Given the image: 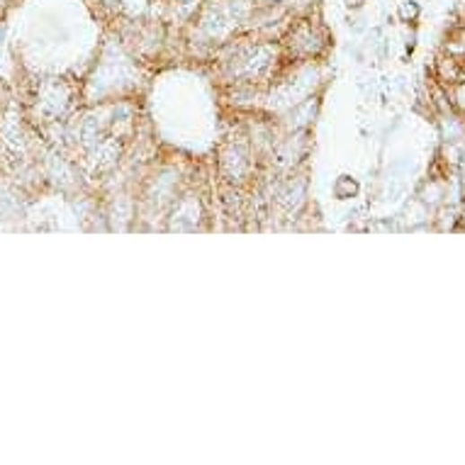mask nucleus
Here are the masks:
<instances>
[{"mask_svg":"<svg viewBox=\"0 0 465 465\" xmlns=\"http://www.w3.org/2000/svg\"><path fill=\"white\" fill-rule=\"evenodd\" d=\"M402 15L415 17L417 15V5H405V8H402Z\"/></svg>","mask_w":465,"mask_h":465,"instance_id":"f257e3e1","label":"nucleus"}]
</instances>
